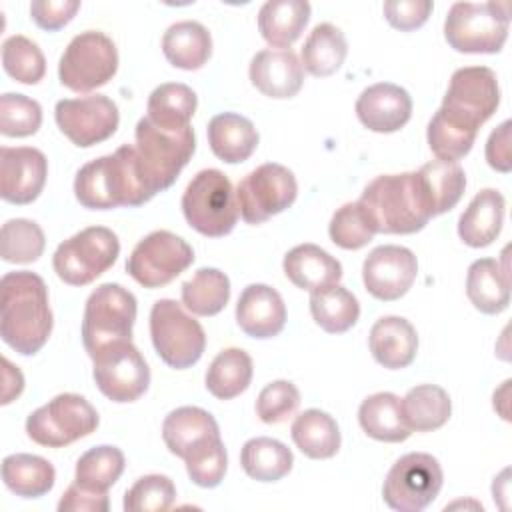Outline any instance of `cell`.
<instances>
[{"mask_svg": "<svg viewBox=\"0 0 512 512\" xmlns=\"http://www.w3.org/2000/svg\"><path fill=\"white\" fill-rule=\"evenodd\" d=\"M162 438L166 448L182 458H194L214 444L222 442L214 416L198 406H180L162 422Z\"/></svg>", "mask_w": 512, "mask_h": 512, "instance_id": "20", "label": "cell"}, {"mask_svg": "<svg viewBox=\"0 0 512 512\" xmlns=\"http://www.w3.org/2000/svg\"><path fill=\"white\" fill-rule=\"evenodd\" d=\"M348 54V44L346 36L340 28L334 24L322 22L312 28L308 38L304 40L302 52H300V62L306 72L312 76L324 78L340 70Z\"/></svg>", "mask_w": 512, "mask_h": 512, "instance_id": "36", "label": "cell"}, {"mask_svg": "<svg viewBox=\"0 0 512 512\" xmlns=\"http://www.w3.org/2000/svg\"><path fill=\"white\" fill-rule=\"evenodd\" d=\"M118 236L106 226H88L58 244L52 266L70 286H86L102 276L118 258Z\"/></svg>", "mask_w": 512, "mask_h": 512, "instance_id": "10", "label": "cell"}, {"mask_svg": "<svg viewBox=\"0 0 512 512\" xmlns=\"http://www.w3.org/2000/svg\"><path fill=\"white\" fill-rule=\"evenodd\" d=\"M208 144L216 158L238 164L248 160L256 150L258 132L246 116L222 112L208 122Z\"/></svg>", "mask_w": 512, "mask_h": 512, "instance_id": "28", "label": "cell"}, {"mask_svg": "<svg viewBox=\"0 0 512 512\" xmlns=\"http://www.w3.org/2000/svg\"><path fill=\"white\" fill-rule=\"evenodd\" d=\"M358 204L376 234H414L432 218L416 172L376 176L364 188Z\"/></svg>", "mask_w": 512, "mask_h": 512, "instance_id": "4", "label": "cell"}, {"mask_svg": "<svg viewBox=\"0 0 512 512\" xmlns=\"http://www.w3.org/2000/svg\"><path fill=\"white\" fill-rule=\"evenodd\" d=\"M76 200L90 210L142 206L154 198L136 156L134 144L84 164L74 180Z\"/></svg>", "mask_w": 512, "mask_h": 512, "instance_id": "3", "label": "cell"}, {"mask_svg": "<svg viewBox=\"0 0 512 512\" xmlns=\"http://www.w3.org/2000/svg\"><path fill=\"white\" fill-rule=\"evenodd\" d=\"M404 422L412 432H432L442 428L450 414L452 402L444 388L436 384H418L400 400Z\"/></svg>", "mask_w": 512, "mask_h": 512, "instance_id": "35", "label": "cell"}, {"mask_svg": "<svg viewBox=\"0 0 512 512\" xmlns=\"http://www.w3.org/2000/svg\"><path fill=\"white\" fill-rule=\"evenodd\" d=\"M42 108L34 98L6 92L0 96V132L10 138H24L38 132Z\"/></svg>", "mask_w": 512, "mask_h": 512, "instance_id": "47", "label": "cell"}, {"mask_svg": "<svg viewBox=\"0 0 512 512\" xmlns=\"http://www.w3.org/2000/svg\"><path fill=\"white\" fill-rule=\"evenodd\" d=\"M124 454L116 446H94L76 462L74 482L92 492H108L124 472Z\"/></svg>", "mask_w": 512, "mask_h": 512, "instance_id": "42", "label": "cell"}, {"mask_svg": "<svg viewBox=\"0 0 512 512\" xmlns=\"http://www.w3.org/2000/svg\"><path fill=\"white\" fill-rule=\"evenodd\" d=\"M240 464L252 480L276 482L292 470L294 456L284 442L268 436H258L250 438L242 446Z\"/></svg>", "mask_w": 512, "mask_h": 512, "instance_id": "38", "label": "cell"}, {"mask_svg": "<svg viewBox=\"0 0 512 512\" xmlns=\"http://www.w3.org/2000/svg\"><path fill=\"white\" fill-rule=\"evenodd\" d=\"M194 262L192 246L168 232L156 230L144 236L126 260V272L144 288H160L172 282Z\"/></svg>", "mask_w": 512, "mask_h": 512, "instance_id": "15", "label": "cell"}, {"mask_svg": "<svg viewBox=\"0 0 512 512\" xmlns=\"http://www.w3.org/2000/svg\"><path fill=\"white\" fill-rule=\"evenodd\" d=\"M466 296L482 314H500L510 304L508 266L494 258L474 260L466 274Z\"/></svg>", "mask_w": 512, "mask_h": 512, "instance_id": "27", "label": "cell"}, {"mask_svg": "<svg viewBox=\"0 0 512 512\" xmlns=\"http://www.w3.org/2000/svg\"><path fill=\"white\" fill-rule=\"evenodd\" d=\"M46 246L42 228L26 218H12L0 230V254L4 262L30 264L36 262Z\"/></svg>", "mask_w": 512, "mask_h": 512, "instance_id": "43", "label": "cell"}, {"mask_svg": "<svg viewBox=\"0 0 512 512\" xmlns=\"http://www.w3.org/2000/svg\"><path fill=\"white\" fill-rule=\"evenodd\" d=\"M508 392H510V380H504L502 386L494 392V410H498L500 404H504L502 410H504L506 420H510V416H508V406H506V404H508Z\"/></svg>", "mask_w": 512, "mask_h": 512, "instance_id": "55", "label": "cell"}, {"mask_svg": "<svg viewBox=\"0 0 512 512\" xmlns=\"http://www.w3.org/2000/svg\"><path fill=\"white\" fill-rule=\"evenodd\" d=\"M118 70V50L112 38L98 30L76 34L60 56L58 78L72 92H92Z\"/></svg>", "mask_w": 512, "mask_h": 512, "instance_id": "11", "label": "cell"}, {"mask_svg": "<svg viewBox=\"0 0 512 512\" xmlns=\"http://www.w3.org/2000/svg\"><path fill=\"white\" fill-rule=\"evenodd\" d=\"M252 380V358L242 348H226L216 354L206 370V390L218 400H232Z\"/></svg>", "mask_w": 512, "mask_h": 512, "instance_id": "40", "label": "cell"}, {"mask_svg": "<svg viewBox=\"0 0 512 512\" xmlns=\"http://www.w3.org/2000/svg\"><path fill=\"white\" fill-rule=\"evenodd\" d=\"M296 194L298 184L292 170L276 162H266L240 180L236 202L244 222L262 224L290 208Z\"/></svg>", "mask_w": 512, "mask_h": 512, "instance_id": "14", "label": "cell"}, {"mask_svg": "<svg viewBox=\"0 0 512 512\" xmlns=\"http://www.w3.org/2000/svg\"><path fill=\"white\" fill-rule=\"evenodd\" d=\"M78 8V0H34L30 4V18L38 28L56 32L74 18Z\"/></svg>", "mask_w": 512, "mask_h": 512, "instance_id": "51", "label": "cell"}, {"mask_svg": "<svg viewBox=\"0 0 512 512\" xmlns=\"http://www.w3.org/2000/svg\"><path fill=\"white\" fill-rule=\"evenodd\" d=\"M150 336L156 354L176 370L194 366L206 348L204 328L186 314L184 306L172 298H160L150 310Z\"/></svg>", "mask_w": 512, "mask_h": 512, "instance_id": "9", "label": "cell"}, {"mask_svg": "<svg viewBox=\"0 0 512 512\" xmlns=\"http://www.w3.org/2000/svg\"><path fill=\"white\" fill-rule=\"evenodd\" d=\"M48 176V160L38 148L2 146L0 148V196L10 204L34 202Z\"/></svg>", "mask_w": 512, "mask_h": 512, "instance_id": "19", "label": "cell"}, {"mask_svg": "<svg viewBox=\"0 0 512 512\" xmlns=\"http://www.w3.org/2000/svg\"><path fill=\"white\" fill-rule=\"evenodd\" d=\"M432 218L452 210L464 194L466 174L458 162L430 160L418 172Z\"/></svg>", "mask_w": 512, "mask_h": 512, "instance_id": "34", "label": "cell"}, {"mask_svg": "<svg viewBox=\"0 0 512 512\" xmlns=\"http://www.w3.org/2000/svg\"><path fill=\"white\" fill-rule=\"evenodd\" d=\"M2 378H4V390H2V404H10L14 398L20 396L24 390V376L18 368L10 364V360L2 358Z\"/></svg>", "mask_w": 512, "mask_h": 512, "instance_id": "54", "label": "cell"}, {"mask_svg": "<svg viewBox=\"0 0 512 512\" xmlns=\"http://www.w3.org/2000/svg\"><path fill=\"white\" fill-rule=\"evenodd\" d=\"M356 116L368 130L390 134L410 120L412 98L398 84L378 82L360 92L356 100Z\"/></svg>", "mask_w": 512, "mask_h": 512, "instance_id": "22", "label": "cell"}, {"mask_svg": "<svg viewBox=\"0 0 512 512\" xmlns=\"http://www.w3.org/2000/svg\"><path fill=\"white\" fill-rule=\"evenodd\" d=\"M510 120L498 124L486 142V162L490 168L508 174L512 170V156H510Z\"/></svg>", "mask_w": 512, "mask_h": 512, "instance_id": "53", "label": "cell"}, {"mask_svg": "<svg viewBox=\"0 0 512 512\" xmlns=\"http://www.w3.org/2000/svg\"><path fill=\"white\" fill-rule=\"evenodd\" d=\"M508 474L510 470H502V474L498 478H494V484H492V494H494V500H500V498H508Z\"/></svg>", "mask_w": 512, "mask_h": 512, "instance_id": "56", "label": "cell"}, {"mask_svg": "<svg viewBox=\"0 0 512 512\" xmlns=\"http://www.w3.org/2000/svg\"><path fill=\"white\" fill-rule=\"evenodd\" d=\"M328 234L336 246L344 250H358L374 238L376 230L364 208L358 202H348L332 214Z\"/></svg>", "mask_w": 512, "mask_h": 512, "instance_id": "45", "label": "cell"}, {"mask_svg": "<svg viewBox=\"0 0 512 512\" xmlns=\"http://www.w3.org/2000/svg\"><path fill=\"white\" fill-rule=\"evenodd\" d=\"M250 82L270 98H292L304 84V68L292 48H264L250 60Z\"/></svg>", "mask_w": 512, "mask_h": 512, "instance_id": "21", "label": "cell"}, {"mask_svg": "<svg viewBox=\"0 0 512 512\" xmlns=\"http://www.w3.org/2000/svg\"><path fill=\"white\" fill-rule=\"evenodd\" d=\"M310 312L324 332L342 334L358 322L360 304L350 290L334 284L310 292Z\"/></svg>", "mask_w": 512, "mask_h": 512, "instance_id": "39", "label": "cell"}, {"mask_svg": "<svg viewBox=\"0 0 512 512\" xmlns=\"http://www.w3.org/2000/svg\"><path fill=\"white\" fill-rule=\"evenodd\" d=\"M508 2H454L444 20V38L464 54H496L508 38Z\"/></svg>", "mask_w": 512, "mask_h": 512, "instance_id": "5", "label": "cell"}, {"mask_svg": "<svg viewBox=\"0 0 512 512\" xmlns=\"http://www.w3.org/2000/svg\"><path fill=\"white\" fill-rule=\"evenodd\" d=\"M2 480L22 498H40L54 486V466L36 454H10L2 460Z\"/></svg>", "mask_w": 512, "mask_h": 512, "instance_id": "37", "label": "cell"}, {"mask_svg": "<svg viewBox=\"0 0 512 512\" xmlns=\"http://www.w3.org/2000/svg\"><path fill=\"white\" fill-rule=\"evenodd\" d=\"M60 132L76 146L90 148L108 140L120 122L118 106L102 94L64 98L54 108Z\"/></svg>", "mask_w": 512, "mask_h": 512, "instance_id": "17", "label": "cell"}, {"mask_svg": "<svg viewBox=\"0 0 512 512\" xmlns=\"http://www.w3.org/2000/svg\"><path fill=\"white\" fill-rule=\"evenodd\" d=\"M300 406V392L288 380L266 384L256 400V414L266 424L286 422Z\"/></svg>", "mask_w": 512, "mask_h": 512, "instance_id": "48", "label": "cell"}, {"mask_svg": "<svg viewBox=\"0 0 512 512\" xmlns=\"http://www.w3.org/2000/svg\"><path fill=\"white\" fill-rule=\"evenodd\" d=\"M136 156L140 170L154 196L170 188L196 150L194 130H162L146 116L136 124Z\"/></svg>", "mask_w": 512, "mask_h": 512, "instance_id": "6", "label": "cell"}, {"mask_svg": "<svg viewBox=\"0 0 512 512\" xmlns=\"http://www.w3.org/2000/svg\"><path fill=\"white\" fill-rule=\"evenodd\" d=\"M310 20L306 0H268L258 12L260 36L274 48H290Z\"/></svg>", "mask_w": 512, "mask_h": 512, "instance_id": "29", "label": "cell"}, {"mask_svg": "<svg viewBox=\"0 0 512 512\" xmlns=\"http://www.w3.org/2000/svg\"><path fill=\"white\" fill-rule=\"evenodd\" d=\"M418 260L404 246L384 244L374 248L362 264V280L366 290L384 302L402 298L414 284Z\"/></svg>", "mask_w": 512, "mask_h": 512, "instance_id": "18", "label": "cell"}, {"mask_svg": "<svg viewBox=\"0 0 512 512\" xmlns=\"http://www.w3.org/2000/svg\"><path fill=\"white\" fill-rule=\"evenodd\" d=\"M184 462H186V472L196 486L214 488L224 480L226 466H228V454H226L224 442H218L212 448L204 450L202 454L188 458Z\"/></svg>", "mask_w": 512, "mask_h": 512, "instance_id": "49", "label": "cell"}, {"mask_svg": "<svg viewBox=\"0 0 512 512\" xmlns=\"http://www.w3.org/2000/svg\"><path fill=\"white\" fill-rule=\"evenodd\" d=\"M4 72L20 84H38L46 72V60L36 42L14 34L2 44Z\"/></svg>", "mask_w": 512, "mask_h": 512, "instance_id": "44", "label": "cell"}, {"mask_svg": "<svg viewBox=\"0 0 512 512\" xmlns=\"http://www.w3.org/2000/svg\"><path fill=\"white\" fill-rule=\"evenodd\" d=\"M504 196L494 188L480 190L458 220V236L472 248H484L492 244L504 222Z\"/></svg>", "mask_w": 512, "mask_h": 512, "instance_id": "26", "label": "cell"}, {"mask_svg": "<svg viewBox=\"0 0 512 512\" xmlns=\"http://www.w3.org/2000/svg\"><path fill=\"white\" fill-rule=\"evenodd\" d=\"M236 322L252 338L266 340L278 336L286 324L282 296L268 284L246 286L236 304Z\"/></svg>", "mask_w": 512, "mask_h": 512, "instance_id": "23", "label": "cell"}, {"mask_svg": "<svg viewBox=\"0 0 512 512\" xmlns=\"http://www.w3.org/2000/svg\"><path fill=\"white\" fill-rule=\"evenodd\" d=\"M136 298L120 284H100L86 300L82 318V344L90 358L104 348L132 340L136 322Z\"/></svg>", "mask_w": 512, "mask_h": 512, "instance_id": "8", "label": "cell"}, {"mask_svg": "<svg viewBox=\"0 0 512 512\" xmlns=\"http://www.w3.org/2000/svg\"><path fill=\"white\" fill-rule=\"evenodd\" d=\"M432 8L434 4L430 0H388L384 2L382 12L392 28L410 32L428 20Z\"/></svg>", "mask_w": 512, "mask_h": 512, "instance_id": "50", "label": "cell"}, {"mask_svg": "<svg viewBox=\"0 0 512 512\" xmlns=\"http://www.w3.org/2000/svg\"><path fill=\"white\" fill-rule=\"evenodd\" d=\"M292 440L298 450L312 460L332 458L340 450V428L336 420L318 408L300 412L290 428Z\"/></svg>", "mask_w": 512, "mask_h": 512, "instance_id": "32", "label": "cell"}, {"mask_svg": "<svg viewBox=\"0 0 512 512\" xmlns=\"http://www.w3.org/2000/svg\"><path fill=\"white\" fill-rule=\"evenodd\" d=\"M182 212L190 228L208 238L230 234L240 210L228 176L216 168L200 170L182 194Z\"/></svg>", "mask_w": 512, "mask_h": 512, "instance_id": "7", "label": "cell"}, {"mask_svg": "<svg viewBox=\"0 0 512 512\" xmlns=\"http://www.w3.org/2000/svg\"><path fill=\"white\" fill-rule=\"evenodd\" d=\"M98 412L80 394L54 396L26 418V434L40 446L62 448L98 428Z\"/></svg>", "mask_w": 512, "mask_h": 512, "instance_id": "12", "label": "cell"}, {"mask_svg": "<svg viewBox=\"0 0 512 512\" xmlns=\"http://www.w3.org/2000/svg\"><path fill=\"white\" fill-rule=\"evenodd\" d=\"M110 500L106 492H92L80 484H70L58 502L60 512H108Z\"/></svg>", "mask_w": 512, "mask_h": 512, "instance_id": "52", "label": "cell"}, {"mask_svg": "<svg viewBox=\"0 0 512 512\" xmlns=\"http://www.w3.org/2000/svg\"><path fill=\"white\" fill-rule=\"evenodd\" d=\"M196 92L180 82H166L156 86L146 104V118L162 130H184L196 112Z\"/></svg>", "mask_w": 512, "mask_h": 512, "instance_id": "31", "label": "cell"}, {"mask_svg": "<svg viewBox=\"0 0 512 512\" xmlns=\"http://www.w3.org/2000/svg\"><path fill=\"white\" fill-rule=\"evenodd\" d=\"M0 336L22 356L36 354L50 338L52 310L44 280L28 270L8 272L0 282Z\"/></svg>", "mask_w": 512, "mask_h": 512, "instance_id": "2", "label": "cell"}, {"mask_svg": "<svg viewBox=\"0 0 512 512\" xmlns=\"http://www.w3.org/2000/svg\"><path fill=\"white\" fill-rule=\"evenodd\" d=\"M176 500V486L164 474L138 478L124 494L126 512H164Z\"/></svg>", "mask_w": 512, "mask_h": 512, "instance_id": "46", "label": "cell"}, {"mask_svg": "<svg viewBox=\"0 0 512 512\" xmlns=\"http://www.w3.org/2000/svg\"><path fill=\"white\" fill-rule=\"evenodd\" d=\"M92 362L94 382L98 390L112 402H134L150 386V368L132 340L116 342L104 348L92 358Z\"/></svg>", "mask_w": 512, "mask_h": 512, "instance_id": "16", "label": "cell"}, {"mask_svg": "<svg viewBox=\"0 0 512 512\" xmlns=\"http://www.w3.org/2000/svg\"><path fill=\"white\" fill-rule=\"evenodd\" d=\"M498 104L500 88L494 70L488 66L458 68L426 130L436 158L448 162L464 158L472 150L480 126L496 112Z\"/></svg>", "mask_w": 512, "mask_h": 512, "instance_id": "1", "label": "cell"}, {"mask_svg": "<svg viewBox=\"0 0 512 512\" xmlns=\"http://www.w3.org/2000/svg\"><path fill=\"white\" fill-rule=\"evenodd\" d=\"M368 346L378 364L388 370H400L414 362L418 334L402 316H384L370 328Z\"/></svg>", "mask_w": 512, "mask_h": 512, "instance_id": "24", "label": "cell"}, {"mask_svg": "<svg viewBox=\"0 0 512 512\" xmlns=\"http://www.w3.org/2000/svg\"><path fill=\"white\" fill-rule=\"evenodd\" d=\"M362 430L380 442H404L412 430L404 422L400 398L392 392H376L362 400L358 408Z\"/></svg>", "mask_w": 512, "mask_h": 512, "instance_id": "33", "label": "cell"}, {"mask_svg": "<svg viewBox=\"0 0 512 512\" xmlns=\"http://www.w3.org/2000/svg\"><path fill=\"white\" fill-rule=\"evenodd\" d=\"M282 268L296 288L308 292L334 286L342 278V264L316 244H300L288 250Z\"/></svg>", "mask_w": 512, "mask_h": 512, "instance_id": "25", "label": "cell"}, {"mask_svg": "<svg viewBox=\"0 0 512 512\" xmlns=\"http://www.w3.org/2000/svg\"><path fill=\"white\" fill-rule=\"evenodd\" d=\"M442 466L426 452H410L388 470L382 486L384 502L398 512H420L428 508L442 488Z\"/></svg>", "mask_w": 512, "mask_h": 512, "instance_id": "13", "label": "cell"}, {"mask_svg": "<svg viewBox=\"0 0 512 512\" xmlns=\"http://www.w3.org/2000/svg\"><path fill=\"white\" fill-rule=\"evenodd\" d=\"M162 52L174 68L198 70L212 54V36L204 24L182 20L164 32Z\"/></svg>", "mask_w": 512, "mask_h": 512, "instance_id": "30", "label": "cell"}, {"mask_svg": "<svg viewBox=\"0 0 512 512\" xmlns=\"http://www.w3.org/2000/svg\"><path fill=\"white\" fill-rule=\"evenodd\" d=\"M182 306L196 316H216L230 300V280L218 268H200L180 288Z\"/></svg>", "mask_w": 512, "mask_h": 512, "instance_id": "41", "label": "cell"}]
</instances>
